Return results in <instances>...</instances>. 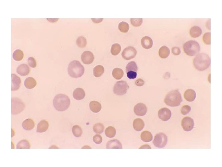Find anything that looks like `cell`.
Instances as JSON below:
<instances>
[{
    "label": "cell",
    "mask_w": 222,
    "mask_h": 167,
    "mask_svg": "<svg viewBox=\"0 0 222 167\" xmlns=\"http://www.w3.org/2000/svg\"><path fill=\"white\" fill-rule=\"evenodd\" d=\"M70 103V100L67 95L59 94L55 96L53 100V105L55 109L59 111L67 110Z\"/></svg>",
    "instance_id": "cell-3"
},
{
    "label": "cell",
    "mask_w": 222,
    "mask_h": 167,
    "mask_svg": "<svg viewBox=\"0 0 222 167\" xmlns=\"http://www.w3.org/2000/svg\"><path fill=\"white\" fill-rule=\"evenodd\" d=\"M197 94L195 91L193 89H189L186 90L184 94L185 99L189 102H192L195 99Z\"/></svg>",
    "instance_id": "cell-17"
},
{
    "label": "cell",
    "mask_w": 222,
    "mask_h": 167,
    "mask_svg": "<svg viewBox=\"0 0 222 167\" xmlns=\"http://www.w3.org/2000/svg\"><path fill=\"white\" fill-rule=\"evenodd\" d=\"M25 105L20 99L14 98L11 100V113L12 115H17L22 112L24 109Z\"/></svg>",
    "instance_id": "cell-6"
},
{
    "label": "cell",
    "mask_w": 222,
    "mask_h": 167,
    "mask_svg": "<svg viewBox=\"0 0 222 167\" xmlns=\"http://www.w3.org/2000/svg\"><path fill=\"white\" fill-rule=\"evenodd\" d=\"M48 122L46 120H42L38 123L36 129V132L43 133L47 131L49 128Z\"/></svg>",
    "instance_id": "cell-15"
},
{
    "label": "cell",
    "mask_w": 222,
    "mask_h": 167,
    "mask_svg": "<svg viewBox=\"0 0 222 167\" xmlns=\"http://www.w3.org/2000/svg\"><path fill=\"white\" fill-rule=\"evenodd\" d=\"M172 53L175 56H178L180 55L181 52L180 49L177 47H174L172 49Z\"/></svg>",
    "instance_id": "cell-45"
},
{
    "label": "cell",
    "mask_w": 222,
    "mask_h": 167,
    "mask_svg": "<svg viewBox=\"0 0 222 167\" xmlns=\"http://www.w3.org/2000/svg\"><path fill=\"white\" fill-rule=\"evenodd\" d=\"M121 50V46L118 44H115L111 46V52L113 56H117L120 52Z\"/></svg>",
    "instance_id": "cell-34"
},
{
    "label": "cell",
    "mask_w": 222,
    "mask_h": 167,
    "mask_svg": "<svg viewBox=\"0 0 222 167\" xmlns=\"http://www.w3.org/2000/svg\"><path fill=\"white\" fill-rule=\"evenodd\" d=\"M202 31L201 28L198 26H194L190 29V34L194 38L199 37L202 33Z\"/></svg>",
    "instance_id": "cell-26"
},
{
    "label": "cell",
    "mask_w": 222,
    "mask_h": 167,
    "mask_svg": "<svg viewBox=\"0 0 222 167\" xmlns=\"http://www.w3.org/2000/svg\"><path fill=\"white\" fill-rule=\"evenodd\" d=\"M89 105L91 110L93 113H99L101 110V105L100 103L97 101H92L90 103Z\"/></svg>",
    "instance_id": "cell-24"
},
{
    "label": "cell",
    "mask_w": 222,
    "mask_h": 167,
    "mask_svg": "<svg viewBox=\"0 0 222 167\" xmlns=\"http://www.w3.org/2000/svg\"><path fill=\"white\" fill-rule=\"evenodd\" d=\"M37 85L36 80L32 77H28L25 80L24 85L25 87L29 89H32L34 88Z\"/></svg>",
    "instance_id": "cell-22"
},
{
    "label": "cell",
    "mask_w": 222,
    "mask_h": 167,
    "mask_svg": "<svg viewBox=\"0 0 222 167\" xmlns=\"http://www.w3.org/2000/svg\"><path fill=\"white\" fill-rule=\"evenodd\" d=\"M144 80L141 79H137L135 82V85L138 87H142L145 84Z\"/></svg>",
    "instance_id": "cell-46"
},
{
    "label": "cell",
    "mask_w": 222,
    "mask_h": 167,
    "mask_svg": "<svg viewBox=\"0 0 222 167\" xmlns=\"http://www.w3.org/2000/svg\"><path fill=\"white\" fill-rule=\"evenodd\" d=\"M94 59V56L90 51H85L83 53L81 56V60L85 64H91L93 62Z\"/></svg>",
    "instance_id": "cell-11"
},
{
    "label": "cell",
    "mask_w": 222,
    "mask_h": 167,
    "mask_svg": "<svg viewBox=\"0 0 222 167\" xmlns=\"http://www.w3.org/2000/svg\"><path fill=\"white\" fill-rule=\"evenodd\" d=\"M112 75L113 77L116 80H119L123 76L124 72L123 70L120 68H115L113 70Z\"/></svg>",
    "instance_id": "cell-29"
},
{
    "label": "cell",
    "mask_w": 222,
    "mask_h": 167,
    "mask_svg": "<svg viewBox=\"0 0 222 167\" xmlns=\"http://www.w3.org/2000/svg\"><path fill=\"white\" fill-rule=\"evenodd\" d=\"M182 126L184 130L189 132L193 130L194 126V119L190 117H184L182 121Z\"/></svg>",
    "instance_id": "cell-10"
},
{
    "label": "cell",
    "mask_w": 222,
    "mask_h": 167,
    "mask_svg": "<svg viewBox=\"0 0 222 167\" xmlns=\"http://www.w3.org/2000/svg\"><path fill=\"white\" fill-rule=\"evenodd\" d=\"M211 33L208 32L205 33L203 36V40L204 43L206 45H210L211 44Z\"/></svg>",
    "instance_id": "cell-40"
},
{
    "label": "cell",
    "mask_w": 222,
    "mask_h": 167,
    "mask_svg": "<svg viewBox=\"0 0 222 167\" xmlns=\"http://www.w3.org/2000/svg\"><path fill=\"white\" fill-rule=\"evenodd\" d=\"M159 54L160 57L161 58L163 59H166L170 55V49L168 48L166 46H162L159 49Z\"/></svg>",
    "instance_id": "cell-25"
},
{
    "label": "cell",
    "mask_w": 222,
    "mask_h": 167,
    "mask_svg": "<svg viewBox=\"0 0 222 167\" xmlns=\"http://www.w3.org/2000/svg\"><path fill=\"white\" fill-rule=\"evenodd\" d=\"M11 90L12 91H17L20 87L21 83V79L19 77L14 74L11 75Z\"/></svg>",
    "instance_id": "cell-14"
},
{
    "label": "cell",
    "mask_w": 222,
    "mask_h": 167,
    "mask_svg": "<svg viewBox=\"0 0 222 167\" xmlns=\"http://www.w3.org/2000/svg\"><path fill=\"white\" fill-rule=\"evenodd\" d=\"M145 126V122L141 118H137L133 121V127L137 131L139 132L142 130Z\"/></svg>",
    "instance_id": "cell-18"
},
{
    "label": "cell",
    "mask_w": 222,
    "mask_h": 167,
    "mask_svg": "<svg viewBox=\"0 0 222 167\" xmlns=\"http://www.w3.org/2000/svg\"><path fill=\"white\" fill-rule=\"evenodd\" d=\"M141 139L144 142H151L153 139V136L149 131H145L142 133Z\"/></svg>",
    "instance_id": "cell-27"
},
{
    "label": "cell",
    "mask_w": 222,
    "mask_h": 167,
    "mask_svg": "<svg viewBox=\"0 0 222 167\" xmlns=\"http://www.w3.org/2000/svg\"><path fill=\"white\" fill-rule=\"evenodd\" d=\"M68 72L71 77L75 78H79L84 74L85 68L79 61L73 60L69 64Z\"/></svg>",
    "instance_id": "cell-4"
},
{
    "label": "cell",
    "mask_w": 222,
    "mask_h": 167,
    "mask_svg": "<svg viewBox=\"0 0 222 167\" xmlns=\"http://www.w3.org/2000/svg\"><path fill=\"white\" fill-rule=\"evenodd\" d=\"M28 63L29 66L31 68H35L36 66V60L33 57H30L28 59Z\"/></svg>",
    "instance_id": "cell-42"
},
{
    "label": "cell",
    "mask_w": 222,
    "mask_h": 167,
    "mask_svg": "<svg viewBox=\"0 0 222 167\" xmlns=\"http://www.w3.org/2000/svg\"><path fill=\"white\" fill-rule=\"evenodd\" d=\"M147 109V107L145 104L140 103L135 106L134 112L135 114L138 116H143L146 114Z\"/></svg>",
    "instance_id": "cell-13"
},
{
    "label": "cell",
    "mask_w": 222,
    "mask_h": 167,
    "mask_svg": "<svg viewBox=\"0 0 222 167\" xmlns=\"http://www.w3.org/2000/svg\"><path fill=\"white\" fill-rule=\"evenodd\" d=\"M23 128L26 130H32L35 127L34 121L31 118H28L24 120L22 123Z\"/></svg>",
    "instance_id": "cell-20"
},
{
    "label": "cell",
    "mask_w": 222,
    "mask_h": 167,
    "mask_svg": "<svg viewBox=\"0 0 222 167\" xmlns=\"http://www.w3.org/2000/svg\"><path fill=\"white\" fill-rule=\"evenodd\" d=\"M143 47L146 49H151L153 45V41L150 37L145 36L143 37L141 41Z\"/></svg>",
    "instance_id": "cell-19"
},
{
    "label": "cell",
    "mask_w": 222,
    "mask_h": 167,
    "mask_svg": "<svg viewBox=\"0 0 222 167\" xmlns=\"http://www.w3.org/2000/svg\"><path fill=\"white\" fill-rule=\"evenodd\" d=\"M138 67L136 63L134 61L129 63L126 65V73L129 71H133L137 72Z\"/></svg>",
    "instance_id": "cell-31"
},
{
    "label": "cell",
    "mask_w": 222,
    "mask_h": 167,
    "mask_svg": "<svg viewBox=\"0 0 222 167\" xmlns=\"http://www.w3.org/2000/svg\"><path fill=\"white\" fill-rule=\"evenodd\" d=\"M85 94L84 90L81 88L75 89L73 93V98L76 100H81L85 97Z\"/></svg>",
    "instance_id": "cell-21"
},
{
    "label": "cell",
    "mask_w": 222,
    "mask_h": 167,
    "mask_svg": "<svg viewBox=\"0 0 222 167\" xmlns=\"http://www.w3.org/2000/svg\"><path fill=\"white\" fill-rule=\"evenodd\" d=\"M164 101L168 106L176 107L180 105L183 101L182 95L179 90L170 92L165 97Z\"/></svg>",
    "instance_id": "cell-2"
},
{
    "label": "cell",
    "mask_w": 222,
    "mask_h": 167,
    "mask_svg": "<svg viewBox=\"0 0 222 167\" xmlns=\"http://www.w3.org/2000/svg\"><path fill=\"white\" fill-rule=\"evenodd\" d=\"M137 53V51L134 48L129 46L124 49L122 53V56L124 59L129 60L135 58Z\"/></svg>",
    "instance_id": "cell-9"
},
{
    "label": "cell",
    "mask_w": 222,
    "mask_h": 167,
    "mask_svg": "<svg viewBox=\"0 0 222 167\" xmlns=\"http://www.w3.org/2000/svg\"><path fill=\"white\" fill-rule=\"evenodd\" d=\"M77 45L80 48H85L87 45V41L85 38L82 36L78 37L76 41Z\"/></svg>",
    "instance_id": "cell-35"
},
{
    "label": "cell",
    "mask_w": 222,
    "mask_h": 167,
    "mask_svg": "<svg viewBox=\"0 0 222 167\" xmlns=\"http://www.w3.org/2000/svg\"><path fill=\"white\" fill-rule=\"evenodd\" d=\"M194 65L195 68L199 71H203L208 68L210 65L211 60L209 56L205 53L198 54L194 58Z\"/></svg>",
    "instance_id": "cell-1"
},
{
    "label": "cell",
    "mask_w": 222,
    "mask_h": 167,
    "mask_svg": "<svg viewBox=\"0 0 222 167\" xmlns=\"http://www.w3.org/2000/svg\"><path fill=\"white\" fill-rule=\"evenodd\" d=\"M24 57L23 52L20 49L15 50L13 53V59L17 61H20L22 60Z\"/></svg>",
    "instance_id": "cell-30"
},
{
    "label": "cell",
    "mask_w": 222,
    "mask_h": 167,
    "mask_svg": "<svg viewBox=\"0 0 222 167\" xmlns=\"http://www.w3.org/2000/svg\"><path fill=\"white\" fill-rule=\"evenodd\" d=\"M129 88L127 83L126 81L121 80L117 82L114 87V94L118 95H123L126 93Z\"/></svg>",
    "instance_id": "cell-7"
},
{
    "label": "cell",
    "mask_w": 222,
    "mask_h": 167,
    "mask_svg": "<svg viewBox=\"0 0 222 167\" xmlns=\"http://www.w3.org/2000/svg\"><path fill=\"white\" fill-rule=\"evenodd\" d=\"M191 107L188 105L183 106L181 109V113L183 115H186L188 114L191 111Z\"/></svg>",
    "instance_id": "cell-41"
},
{
    "label": "cell",
    "mask_w": 222,
    "mask_h": 167,
    "mask_svg": "<svg viewBox=\"0 0 222 167\" xmlns=\"http://www.w3.org/2000/svg\"><path fill=\"white\" fill-rule=\"evenodd\" d=\"M131 23L132 25L135 27H139L143 23V19H130Z\"/></svg>",
    "instance_id": "cell-39"
},
{
    "label": "cell",
    "mask_w": 222,
    "mask_h": 167,
    "mask_svg": "<svg viewBox=\"0 0 222 167\" xmlns=\"http://www.w3.org/2000/svg\"><path fill=\"white\" fill-rule=\"evenodd\" d=\"M94 142L96 144H99L102 142V137L99 134L96 135L93 138Z\"/></svg>",
    "instance_id": "cell-43"
},
{
    "label": "cell",
    "mask_w": 222,
    "mask_h": 167,
    "mask_svg": "<svg viewBox=\"0 0 222 167\" xmlns=\"http://www.w3.org/2000/svg\"><path fill=\"white\" fill-rule=\"evenodd\" d=\"M107 148L109 149H122V145L119 141L114 139L108 142L107 144Z\"/></svg>",
    "instance_id": "cell-23"
},
{
    "label": "cell",
    "mask_w": 222,
    "mask_h": 167,
    "mask_svg": "<svg viewBox=\"0 0 222 167\" xmlns=\"http://www.w3.org/2000/svg\"><path fill=\"white\" fill-rule=\"evenodd\" d=\"M119 29L122 33H127L129 30L130 26L126 22L122 21L119 25Z\"/></svg>",
    "instance_id": "cell-37"
},
{
    "label": "cell",
    "mask_w": 222,
    "mask_h": 167,
    "mask_svg": "<svg viewBox=\"0 0 222 167\" xmlns=\"http://www.w3.org/2000/svg\"><path fill=\"white\" fill-rule=\"evenodd\" d=\"M183 48L185 52L190 56L198 54L200 50V47L198 42L194 40L187 41L184 44Z\"/></svg>",
    "instance_id": "cell-5"
},
{
    "label": "cell",
    "mask_w": 222,
    "mask_h": 167,
    "mask_svg": "<svg viewBox=\"0 0 222 167\" xmlns=\"http://www.w3.org/2000/svg\"><path fill=\"white\" fill-rule=\"evenodd\" d=\"M104 129V127L103 124L100 123L96 124L93 127L94 131L96 134H101L102 133Z\"/></svg>",
    "instance_id": "cell-38"
},
{
    "label": "cell",
    "mask_w": 222,
    "mask_h": 167,
    "mask_svg": "<svg viewBox=\"0 0 222 167\" xmlns=\"http://www.w3.org/2000/svg\"><path fill=\"white\" fill-rule=\"evenodd\" d=\"M105 133L107 137L112 138L115 136L116 132L115 129L114 127L109 126L106 129Z\"/></svg>",
    "instance_id": "cell-33"
},
{
    "label": "cell",
    "mask_w": 222,
    "mask_h": 167,
    "mask_svg": "<svg viewBox=\"0 0 222 167\" xmlns=\"http://www.w3.org/2000/svg\"><path fill=\"white\" fill-rule=\"evenodd\" d=\"M140 149H145V148H147V149H151V147L149 146V145H144L143 146L141 147Z\"/></svg>",
    "instance_id": "cell-47"
},
{
    "label": "cell",
    "mask_w": 222,
    "mask_h": 167,
    "mask_svg": "<svg viewBox=\"0 0 222 167\" xmlns=\"http://www.w3.org/2000/svg\"><path fill=\"white\" fill-rule=\"evenodd\" d=\"M127 76L129 79H135L137 77V72L133 71H129L126 73Z\"/></svg>",
    "instance_id": "cell-44"
},
{
    "label": "cell",
    "mask_w": 222,
    "mask_h": 167,
    "mask_svg": "<svg viewBox=\"0 0 222 167\" xmlns=\"http://www.w3.org/2000/svg\"><path fill=\"white\" fill-rule=\"evenodd\" d=\"M30 148V144L29 142L26 140H23L19 142L17 146V149H29Z\"/></svg>",
    "instance_id": "cell-32"
},
{
    "label": "cell",
    "mask_w": 222,
    "mask_h": 167,
    "mask_svg": "<svg viewBox=\"0 0 222 167\" xmlns=\"http://www.w3.org/2000/svg\"><path fill=\"white\" fill-rule=\"evenodd\" d=\"M94 75L96 77H99L102 76L104 73L105 69L104 67L101 65L96 66L94 69Z\"/></svg>",
    "instance_id": "cell-28"
},
{
    "label": "cell",
    "mask_w": 222,
    "mask_h": 167,
    "mask_svg": "<svg viewBox=\"0 0 222 167\" xmlns=\"http://www.w3.org/2000/svg\"><path fill=\"white\" fill-rule=\"evenodd\" d=\"M17 71L18 74L22 76H25L29 73L30 69L27 65L22 64L18 67Z\"/></svg>",
    "instance_id": "cell-16"
},
{
    "label": "cell",
    "mask_w": 222,
    "mask_h": 167,
    "mask_svg": "<svg viewBox=\"0 0 222 167\" xmlns=\"http://www.w3.org/2000/svg\"><path fill=\"white\" fill-rule=\"evenodd\" d=\"M167 142V137L163 133L157 134L155 137L153 143L154 145L158 148H163L166 145Z\"/></svg>",
    "instance_id": "cell-8"
},
{
    "label": "cell",
    "mask_w": 222,
    "mask_h": 167,
    "mask_svg": "<svg viewBox=\"0 0 222 167\" xmlns=\"http://www.w3.org/2000/svg\"><path fill=\"white\" fill-rule=\"evenodd\" d=\"M72 133L75 137L79 138L82 134V130L80 126L75 125L72 128Z\"/></svg>",
    "instance_id": "cell-36"
},
{
    "label": "cell",
    "mask_w": 222,
    "mask_h": 167,
    "mask_svg": "<svg viewBox=\"0 0 222 167\" xmlns=\"http://www.w3.org/2000/svg\"><path fill=\"white\" fill-rule=\"evenodd\" d=\"M158 115L160 119L164 121H167L171 118V112L169 109L164 107L159 110Z\"/></svg>",
    "instance_id": "cell-12"
}]
</instances>
